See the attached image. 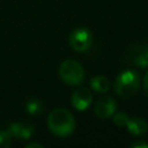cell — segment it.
<instances>
[{"label": "cell", "mask_w": 148, "mask_h": 148, "mask_svg": "<svg viewBox=\"0 0 148 148\" xmlns=\"http://www.w3.org/2000/svg\"><path fill=\"white\" fill-rule=\"evenodd\" d=\"M47 127L56 136L66 138L74 132L75 119L67 109L57 108L53 109L47 116Z\"/></svg>", "instance_id": "cell-1"}, {"label": "cell", "mask_w": 148, "mask_h": 148, "mask_svg": "<svg viewBox=\"0 0 148 148\" xmlns=\"http://www.w3.org/2000/svg\"><path fill=\"white\" fill-rule=\"evenodd\" d=\"M140 75L134 69H125L120 72L113 83L116 94L120 97H131L139 90Z\"/></svg>", "instance_id": "cell-2"}, {"label": "cell", "mask_w": 148, "mask_h": 148, "mask_svg": "<svg viewBox=\"0 0 148 148\" xmlns=\"http://www.w3.org/2000/svg\"><path fill=\"white\" fill-rule=\"evenodd\" d=\"M59 76L68 86H80L84 81V69L74 59H66L59 66Z\"/></svg>", "instance_id": "cell-3"}, {"label": "cell", "mask_w": 148, "mask_h": 148, "mask_svg": "<svg viewBox=\"0 0 148 148\" xmlns=\"http://www.w3.org/2000/svg\"><path fill=\"white\" fill-rule=\"evenodd\" d=\"M94 42V35L86 27H77L72 30L68 36L69 46L76 52H86L90 49Z\"/></svg>", "instance_id": "cell-4"}, {"label": "cell", "mask_w": 148, "mask_h": 148, "mask_svg": "<svg viewBox=\"0 0 148 148\" xmlns=\"http://www.w3.org/2000/svg\"><path fill=\"white\" fill-rule=\"evenodd\" d=\"M127 61L136 67H148V42H141L132 45L127 52Z\"/></svg>", "instance_id": "cell-5"}, {"label": "cell", "mask_w": 148, "mask_h": 148, "mask_svg": "<svg viewBox=\"0 0 148 148\" xmlns=\"http://www.w3.org/2000/svg\"><path fill=\"white\" fill-rule=\"evenodd\" d=\"M117 110V103L116 101L110 97V96H104L101 97L94 106V113L97 118L104 120V119H109L110 117H112L114 114Z\"/></svg>", "instance_id": "cell-6"}, {"label": "cell", "mask_w": 148, "mask_h": 148, "mask_svg": "<svg viewBox=\"0 0 148 148\" xmlns=\"http://www.w3.org/2000/svg\"><path fill=\"white\" fill-rule=\"evenodd\" d=\"M71 102L74 109H76L77 111H84L92 102V94L88 88L79 87L76 90L73 91Z\"/></svg>", "instance_id": "cell-7"}, {"label": "cell", "mask_w": 148, "mask_h": 148, "mask_svg": "<svg viewBox=\"0 0 148 148\" xmlns=\"http://www.w3.org/2000/svg\"><path fill=\"white\" fill-rule=\"evenodd\" d=\"M12 136H15L20 140H28L34 134V125L28 121H16L12 123L7 128Z\"/></svg>", "instance_id": "cell-8"}, {"label": "cell", "mask_w": 148, "mask_h": 148, "mask_svg": "<svg viewBox=\"0 0 148 148\" xmlns=\"http://www.w3.org/2000/svg\"><path fill=\"white\" fill-rule=\"evenodd\" d=\"M126 126H127L128 132L132 135H135V136L143 135V134H146L148 132V124L141 117H132V118H130L127 124H126Z\"/></svg>", "instance_id": "cell-9"}, {"label": "cell", "mask_w": 148, "mask_h": 148, "mask_svg": "<svg viewBox=\"0 0 148 148\" xmlns=\"http://www.w3.org/2000/svg\"><path fill=\"white\" fill-rule=\"evenodd\" d=\"M90 87L98 94H104L110 89V81L104 75H96L90 80Z\"/></svg>", "instance_id": "cell-10"}, {"label": "cell", "mask_w": 148, "mask_h": 148, "mask_svg": "<svg viewBox=\"0 0 148 148\" xmlns=\"http://www.w3.org/2000/svg\"><path fill=\"white\" fill-rule=\"evenodd\" d=\"M25 110L31 116H39L44 111V104L37 97H29L25 101Z\"/></svg>", "instance_id": "cell-11"}, {"label": "cell", "mask_w": 148, "mask_h": 148, "mask_svg": "<svg viewBox=\"0 0 148 148\" xmlns=\"http://www.w3.org/2000/svg\"><path fill=\"white\" fill-rule=\"evenodd\" d=\"M128 119H130V117H128L127 113H125L124 111L114 112V114H113V123H114L117 126H119V127L126 126Z\"/></svg>", "instance_id": "cell-12"}, {"label": "cell", "mask_w": 148, "mask_h": 148, "mask_svg": "<svg viewBox=\"0 0 148 148\" xmlns=\"http://www.w3.org/2000/svg\"><path fill=\"white\" fill-rule=\"evenodd\" d=\"M12 135L8 132V130L6 131H0V147H9L12 143Z\"/></svg>", "instance_id": "cell-13"}, {"label": "cell", "mask_w": 148, "mask_h": 148, "mask_svg": "<svg viewBox=\"0 0 148 148\" xmlns=\"http://www.w3.org/2000/svg\"><path fill=\"white\" fill-rule=\"evenodd\" d=\"M143 89H145V92L148 96V69L145 73V76H143Z\"/></svg>", "instance_id": "cell-14"}, {"label": "cell", "mask_w": 148, "mask_h": 148, "mask_svg": "<svg viewBox=\"0 0 148 148\" xmlns=\"http://www.w3.org/2000/svg\"><path fill=\"white\" fill-rule=\"evenodd\" d=\"M131 147H147V148H148V143L140 141V142H134V143H132Z\"/></svg>", "instance_id": "cell-15"}, {"label": "cell", "mask_w": 148, "mask_h": 148, "mask_svg": "<svg viewBox=\"0 0 148 148\" xmlns=\"http://www.w3.org/2000/svg\"><path fill=\"white\" fill-rule=\"evenodd\" d=\"M27 148H32V147H37V148H42L43 146L40 145V143H28L27 146H25Z\"/></svg>", "instance_id": "cell-16"}]
</instances>
